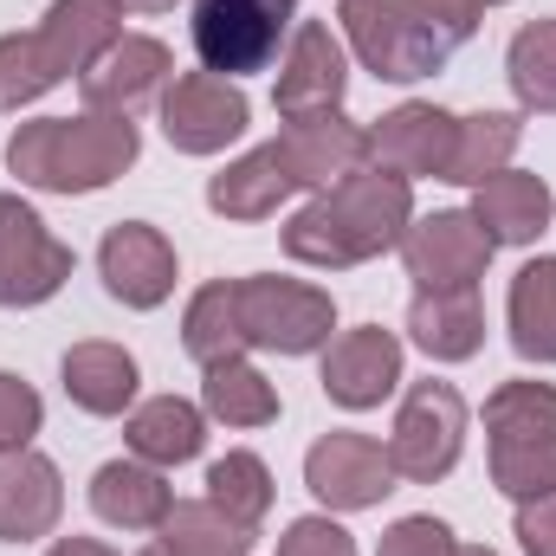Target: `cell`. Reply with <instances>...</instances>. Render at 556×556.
Segmentation results:
<instances>
[{
  "label": "cell",
  "instance_id": "cell-35",
  "mask_svg": "<svg viewBox=\"0 0 556 556\" xmlns=\"http://www.w3.org/2000/svg\"><path fill=\"white\" fill-rule=\"evenodd\" d=\"M376 556H459V544H453V531H446L440 518H402V525L382 538Z\"/></svg>",
  "mask_w": 556,
  "mask_h": 556
},
{
  "label": "cell",
  "instance_id": "cell-39",
  "mask_svg": "<svg viewBox=\"0 0 556 556\" xmlns=\"http://www.w3.org/2000/svg\"><path fill=\"white\" fill-rule=\"evenodd\" d=\"M124 7H142V13H162V7H175V0H124Z\"/></svg>",
  "mask_w": 556,
  "mask_h": 556
},
{
  "label": "cell",
  "instance_id": "cell-9",
  "mask_svg": "<svg viewBox=\"0 0 556 556\" xmlns=\"http://www.w3.org/2000/svg\"><path fill=\"white\" fill-rule=\"evenodd\" d=\"M304 479L311 492L330 505V511H363L376 498L395 492V466H389V446L369 440V433H330L304 453Z\"/></svg>",
  "mask_w": 556,
  "mask_h": 556
},
{
  "label": "cell",
  "instance_id": "cell-17",
  "mask_svg": "<svg viewBox=\"0 0 556 556\" xmlns=\"http://www.w3.org/2000/svg\"><path fill=\"white\" fill-rule=\"evenodd\" d=\"M98 266H104L111 298H124V304H137V311L162 304L168 285H175V253H168V240H162L155 227H142V220L111 227V240L98 247Z\"/></svg>",
  "mask_w": 556,
  "mask_h": 556
},
{
  "label": "cell",
  "instance_id": "cell-31",
  "mask_svg": "<svg viewBox=\"0 0 556 556\" xmlns=\"http://www.w3.org/2000/svg\"><path fill=\"white\" fill-rule=\"evenodd\" d=\"M207 415H220L227 427H266V420H278V395L260 369L227 356L207 369Z\"/></svg>",
  "mask_w": 556,
  "mask_h": 556
},
{
  "label": "cell",
  "instance_id": "cell-29",
  "mask_svg": "<svg viewBox=\"0 0 556 556\" xmlns=\"http://www.w3.org/2000/svg\"><path fill=\"white\" fill-rule=\"evenodd\" d=\"M511 149H518V117H505V111L466 117V124H459V137H453V162H446V181H466V188H479V181L505 175Z\"/></svg>",
  "mask_w": 556,
  "mask_h": 556
},
{
  "label": "cell",
  "instance_id": "cell-23",
  "mask_svg": "<svg viewBox=\"0 0 556 556\" xmlns=\"http://www.w3.org/2000/svg\"><path fill=\"white\" fill-rule=\"evenodd\" d=\"M291 188H298V181H291L278 142H266V149H253L247 162H233V168H220V175L207 181V207H214V214H233V220H260V214H273Z\"/></svg>",
  "mask_w": 556,
  "mask_h": 556
},
{
  "label": "cell",
  "instance_id": "cell-28",
  "mask_svg": "<svg viewBox=\"0 0 556 556\" xmlns=\"http://www.w3.org/2000/svg\"><path fill=\"white\" fill-rule=\"evenodd\" d=\"M155 531H162V551H175V556H247L253 551V531L233 525L214 498H201V505H168V518H162Z\"/></svg>",
  "mask_w": 556,
  "mask_h": 556
},
{
  "label": "cell",
  "instance_id": "cell-34",
  "mask_svg": "<svg viewBox=\"0 0 556 556\" xmlns=\"http://www.w3.org/2000/svg\"><path fill=\"white\" fill-rule=\"evenodd\" d=\"M39 433V395L20 376H0V453H20Z\"/></svg>",
  "mask_w": 556,
  "mask_h": 556
},
{
  "label": "cell",
  "instance_id": "cell-21",
  "mask_svg": "<svg viewBox=\"0 0 556 556\" xmlns=\"http://www.w3.org/2000/svg\"><path fill=\"white\" fill-rule=\"evenodd\" d=\"M168 505H175V492L162 485V472H149L137 459H111V466H98V479H91V511H98L104 525L155 531V525L168 518Z\"/></svg>",
  "mask_w": 556,
  "mask_h": 556
},
{
  "label": "cell",
  "instance_id": "cell-36",
  "mask_svg": "<svg viewBox=\"0 0 556 556\" xmlns=\"http://www.w3.org/2000/svg\"><path fill=\"white\" fill-rule=\"evenodd\" d=\"M278 556H356L350 531L330 525V518H298L285 538H278Z\"/></svg>",
  "mask_w": 556,
  "mask_h": 556
},
{
  "label": "cell",
  "instance_id": "cell-3",
  "mask_svg": "<svg viewBox=\"0 0 556 556\" xmlns=\"http://www.w3.org/2000/svg\"><path fill=\"white\" fill-rule=\"evenodd\" d=\"M7 162L20 181L52 188V194H85L104 188L111 175H124L137 162V124L130 117H46L26 124L7 142Z\"/></svg>",
  "mask_w": 556,
  "mask_h": 556
},
{
  "label": "cell",
  "instance_id": "cell-41",
  "mask_svg": "<svg viewBox=\"0 0 556 556\" xmlns=\"http://www.w3.org/2000/svg\"><path fill=\"white\" fill-rule=\"evenodd\" d=\"M459 556H492V551H459Z\"/></svg>",
  "mask_w": 556,
  "mask_h": 556
},
{
  "label": "cell",
  "instance_id": "cell-6",
  "mask_svg": "<svg viewBox=\"0 0 556 556\" xmlns=\"http://www.w3.org/2000/svg\"><path fill=\"white\" fill-rule=\"evenodd\" d=\"M459 440H466V402H459V389L453 382H420V389H408V402L395 415L389 466H395V479L433 485V479L453 472Z\"/></svg>",
  "mask_w": 556,
  "mask_h": 556
},
{
  "label": "cell",
  "instance_id": "cell-2",
  "mask_svg": "<svg viewBox=\"0 0 556 556\" xmlns=\"http://www.w3.org/2000/svg\"><path fill=\"white\" fill-rule=\"evenodd\" d=\"M343 26L363 65L389 85L427 78L479 26V0H343Z\"/></svg>",
  "mask_w": 556,
  "mask_h": 556
},
{
  "label": "cell",
  "instance_id": "cell-22",
  "mask_svg": "<svg viewBox=\"0 0 556 556\" xmlns=\"http://www.w3.org/2000/svg\"><path fill=\"white\" fill-rule=\"evenodd\" d=\"M408 330L433 363H466L485 337V317H479V291H420L415 311H408Z\"/></svg>",
  "mask_w": 556,
  "mask_h": 556
},
{
  "label": "cell",
  "instance_id": "cell-7",
  "mask_svg": "<svg viewBox=\"0 0 556 556\" xmlns=\"http://www.w3.org/2000/svg\"><path fill=\"white\" fill-rule=\"evenodd\" d=\"M240 324H247V343L304 356L330 337V298L298 278H240Z\"/></svg>",
  "mask_w": 556,
  "mask_h": 556
},
{
  "label": "cell",
  "instance_id": "cell-11",
  "mask_svg": "<svg viewBox=\"0 0 556 556\" xmlns=\"http://www.w3.org/2000/svg\"><path fill=\"white\" fill-rule=\"evenodd\" d=\"M162 130L188 155H214V149H227L247 130V98L227 78H214V72H188L162 98Z\"/></svg>",
  "mask_w": 556,
  "mask_h": 556
},
{
  "label": "cell",
  "instance_id": "cell-13",
  "mask_svg": "<svg viewBox=\"0 0 556 556\" xmlns=\"http://www.w3.org/2000/svg\"><path fill=\"white\" fill-rule=\"evenodd\" d=\"M453 137H459V117H446L433 104H402L395 117H382L369 130V155H376V168H389L402 181L408 175H446Z\"/></svg>",
  "mask_w": 556,
  "mask_h": 556
},
{
  "label": "cell",
  "instance_id": "cell-15",
  "mask_svg": "<svg viewBox=\"0 0 556 556\" xmlns=\"http://www.w3.org/2000/svg\"><path fill=\"white\" fill-rule=\"evenodd\" d=\"M395 382H402V343L376 324L337 337L330 356H324V395L343 402V408H376Z\"/></svg>",
  "mask_w": 556,
  "mask_h": 556
},
{
  "label": "cell",
  "instance_id": "cell-12",
  "mask_svg": "<svg viewBox=\"0 0 556 556\" xmlns=\"http://www.w3.org/2000/svg\"><path fill=\"white\" fill-rule=\"evenodd\" d=\"M162 78H168V52H162L155 39L124 33L117 46H104V52L91 59V72H85L78 85H85V104H91L98 117H130L142 98L162 91Z\"/></svg>",
  "mask_w": 556,
  "mask_h": 556
},
{
  "label": "cell",
  "instance_id": "cell-30",
  "mask_svg": "<svg viewBox=\"0 0 556 556\" xmlns=\"http://www.w3.org/2000/svg\"><path fill=\"white\" fill-rule=\"evenodd\" d=\"M207 498L233 518V525H260L266 511H273V472H266V459L260 453H227V459H214L207 466Z\"/></svg>",
  "mask_w": 556,
  "mask_h": 556
},
{
  "label": "cell",
  "instance_id": "cell-37",
  "mask_svg": "<svg viewBox=\"0 0 556 556\" xmlns=\"http://www.w3.org/2000/svg\"><path fill=\"white\" fill-rule=\"evenodd\" d=\"M518 544L525 556H556V492L518 505Z\"/></svg>",
  "mask_w": 556,
  "mask_h": 556
},
{
  "label": "cell",
  "instance_id": "cell-26",
  "mask_svg": "<svg viewBox=\"0 0 556 556\" xmlns=\"http://www.w3.org/2000/svg\"><path fill=\"white\" fill-rule=\"evenodd\" d=\"M511 343L531 363H556V260H531L511 278Z\"/></svg>",
  "mask_w": 556,
  "mask_h": 556
},
{
  "label": "cell",
  "instance_id": "cell-32",
  "mask_svg": "<svg viewBox=\"0 0 556 556\" xmlns=\"http://www.w3.org/2000/svg\"><path fill=\"white\" fill-rule=\"evenodd\" d=\"M59 78H65V72L52 65V52H46L39 33H13V39H0V111H20L26 98L52 91Z\"/></svg>",
  "mask_w": 556,
  "mask_h": 556
},
{
  "label": "cell",
  "instance_id": "cell-18",
  "mask_svg": "<svg viewBox=\"0 0 556 556\" xmlns=\"http://www.w3.org/2000/svg\"><path fill=\"white\" fill-rule=\"evenodd\" d=\"M59 466L39 459V453H0V538L7 544H26V538H46L59 525Z\"/></svg>",
  "mask_w": 556,
  "mask_h": 556
},
{
  "label": "cell",
  "instance_id": "cell-33",
  "mask_svg": "<svg viewBox=\"0 0 556 556\" xmlns=\"http://www.w3.org/2000/svg\"><path fill=\"white\" fill-rule=\"evenodd\" d=\"M511 91L531 111H556V20H538L511 39Z\"/></svg>",
  "mask_w": 556,
  "mask_h": 556
},
{
  "label": "cell",
  "instance_id": "cell-8",
  "mask_svg": "<svg viewBox=\"0 0 556 556\" xmlns=\"http://www.w3.org/2000/svg\"><path fill=\"white\" fill-rule=\"evenodd\" d=\"M72 278V247L46 233V220L0 194V304H39Z\"/></svg>",
  "mask_w": 556,
  "mask_h": 556
},
{
  "label": "cell",
  "instance_id": "cell-5",
  "mask_svg": "<svg viewBox=\"0 0 556 556\" xmlns=\"http://www.w3.org/2000/svg\"><path fill=\"white\" fill-rule=\"evenodd\" d=\"M291 26V0H194V52L214 78L266 72Z\"/></svg>",
  "mask_w": 556,
  "mask_h": 556
},
{
  "label": "cell",
  "instance_id": "cell-25",
  "mask_svg": "<svg viewBox=\"0 0 556 556\" xmlns=\"http://www.w3.org/2000/svg\"><path fill=\"white\" fill-rule=\"evenodd\" d=\"M201 440H207L201 408L181 402V395H155V402H142L137 415H130V446L149 466H181V459L201 453Z\"/></svg>",
  "mask_w": 556,
  "mask_h": 556
},
{
  "label": "cell",
  "instance_id": "cell-19",
  "mask_svg": "<svg viewBox=\"0 0 556 556\" xmlns=\"http://www.w3.org/2000/svg\"><path fill=\"white\" fill-rule=\"evenodd\" d=\"M472 220L485 227L492 247H531V240L551 227V188H544L538 175L505 168V175L479 181V207H472Z\"/></svg>",
  "mask_w": 556,
  "mask_h": 556
},
{
  "label": "cell",
  "instance_id": "cell-27",
  "mask_svg": "<svg viewBox=\"0 0 556 556\" xmlns=\"http://www.w3.org/2000/svg\"><path fill=\"white\" fill-rule=\"evenodd\" d=\"M181 343H188V356L194 363H227V356H240L247 350V324H240V285H207L194 304H188V324H181Z\"/></svg>",
  "mask_w": 556,
  "mask_h": 556
},
{
  "label": "cell",
  "instance_id": "cell-14",
  "mask_svg": "<svg viewBox=\"0 0 556 556\" xmlns=\"http://www.w3.org/2000/svg\"><path fill=\"white\" fill-rule=\"evenodd\" d=\"M343 104V46L330 39V26H298L291 39V59H285V78H278V117L298 124V117H330Z\"/></svg>",
  "mask_w": 556,
  "mask_h": 556
},
{
  "label": "cell",
  "instance_id": "cell-40",
  "mask_svg": "<svg viewBox=\"0 0 556 556\" xmlns=\"http://www.w3.org/2000/svg\"><path fill=\"white\" fill-rule=\"evenodd\" d=\"M142 556H175V551H162V544H155V551H142Z\"/></svg>",
  "mask_w": 556,
  "mask_h": 556
},
{
  "label": "cell",
  "instance_id": "cell-38",
  "mask_svg": "<svg viewBox=\"0 0 556 556\" xmlns=\"http://www.w3.org/2000/svg\"><path fill=\"white\" fill-rule=\"evenodd\" d=\"M52 556H117V551H104L98 538H65V544H52Z\"/></svg>",
  "mask_w": 556,
  "mask_h": 556
},
{
  "label": "cell",
  "instance_id": "cell-16",
  "mask_svg": "<svg viewBox=\"0 0 556 556\" xmlns=\"http://www.w3.org/2000/svg\"><path fill=\"white\" fill-rule=\"evenodd\" d=\"M278 155H285V168H291L298 188H337L343 175H356L369 162V130L343 124L337 111L330 117H298L278 137Z\"/></svg>",
  "mask_w": 556,
  "mask_h": 556
},
{
  "label": "cell",
  "instance_id": "cell-24",
  "mask_svg": "<svg viewBox=\"0 0 556 556\" xmlns=\"http://www.w3.org/2000/svg\"><path fill=\"white\" fill-rule=\"evenodd\" d=\"M65 395L85 408V415H124L130 395H137V363L130 350L117 343H78L65 356Z\"/></svg>",
  "mask_w": 556,
  "mask_h": 556
},
{
  "label": "cell",
  "instance_id": "cell-1",
  "mask_svg": "<svg viewBox=\"0 0 556 556\" xmlns=\"http://www.w3.org/2000/svg\"><path fill=\"white\" fill-rule=\"evenodd\" d=\"M402 233H408V181L389 168H356L285 227V253L337 273L376 260L382 247H402Z\"/></svg>",
  "mask_w": 556,
  "mask_h": 556
},
{
  "label": "cell",
  "instance_id": "cell-20",
  "mask_svg": "<svg viewBox=\"0 0 556 556\" xmlns=\"http://www.w3.org/2000/svg\"><path fill=\"white\" fill-rule=\"evenodd\" d=\"M39 39H46L59 72H91V59L124 39V7L117 0H59L46 13Z\"/></svg>",
  "mask_w": 556,
  "mask_h": 556
},
{
  "label": "cell",
  "instance_id": "cell-42",
  "mask_svg": "<svg viewBox=\"0 0 556 556\" xmlns=\"http://www.w3.org/2000/svg\"><path fill=\"white\" fill-rule=\"evenodd\" d=\"M479 7H498V0H479Z\"/></svg>",
  "mask_w": 556,
  "mask_h": 556
},
{
  "label": "cell",
  "instance_id": "cell-4",
  "mask_svg": "<svg viewBox=\"0 0 556 556\" xmlns=\"http://www.w3.org/2000/svg\"><path fill=\"white\" fill-rule=\"evenodd\" d=\"M492 433V479L511 498L556 492V389L551 382H505L485 402Z\"/></svg>",
  "mask_w": 556,
  "mask_h": 556
},
{
  "label": "cell",
  "instance_id": "cell-10",
  "mask_svg": "<svg viewBox=\"0 0 556 556\" xmlns=\"http://www.w3.org/2000/svg\"><path fill=\"white\" fill-rule=\"evenodd\" d=\"M402 260L420 278V291H466L485 278L492 240L472 214H433V220H415L402 233Z\"/></svg>",
  "mask_w": 556,
  "mask_h": 556
}]
</instances>
